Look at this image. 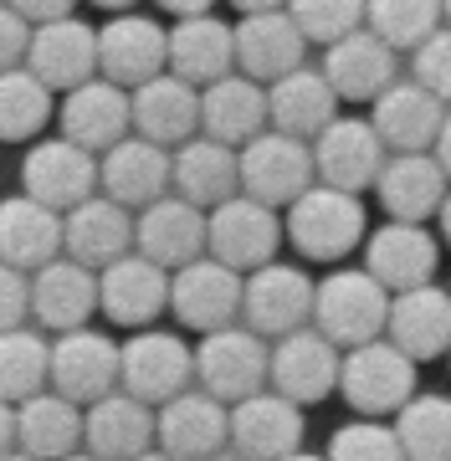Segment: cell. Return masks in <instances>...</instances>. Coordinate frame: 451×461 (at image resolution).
Returning a JSON list of instances; mask_svg holds the SVG:
<instances>
[{
    "label": "cell",
    "instance_id": "obj_30",
    "mask_svg": "<svg viewBox=\"0 0 451 461\" xmlns=\"http://www.w3.org/2000/svg\"><path fill=\"white\" fill-rule=\"evenodd\" d=\"M175 195L201 205V211H216V205L236 200L241 195V149L221 144L211 133L180 144L175 149Z\"/></svg>",
    "mask_w": 451,
    "mask_h": 461
},
{
    "label": "cell",
    "instance_id": "obj_57",
    "mask_svg": "<svg viewBox=\"0 0 451 461\" xmlns=\"http://www.w3.org/2000/svg\"><path fill=\"white\" fill-rule=\"evenodd\" d=\"M211 461H247L241 451H221V456H211Z\"/></svg>",
    "mask_w": 451,
    "mask_h": 461
},
{
    "label": "cell",
    "instance_id": "obj_15",
    "mask_svg": "<svg viewBox=\"0 0 451 461\" xmlns=\"http://www.w3.org/2000/svg\"><path fill=\"white\" fill-rule=\"evenodd\" d=\"M134 251H144L149 262H159L165 272L211 257V211L190 205L180 195L154 200L149 211H139V241Z\"/></svg>",
    "mask_w": 451,
    "mask_h": 461
},
{
    "label": "cell",
    "instance_id": "obj_38",
    "mask_svg": "<svg viewBox=\"0 0 451 461\" xmlns=\"http://www.w3.org/2000/svg\"><path fill=\"white\" fill-rule=\"evenodd\" d=\"M41 390H51V344L41 329L0 333V400L26 405Z\"/></svg>",
    "mask_w": 451,
    "mask_h": 461
},
{
    "label": "cell",
    "instance_id": "obj_21",
    "mask_svg": "<svg viewBox=\"0 0 451 461\" xmlns=\"http://www.w3.org/2000/svg\"><path fill=\"white\" fill-rule=\"evenodd\" d=\"M68 251V221L26 190L0 200V262L21 267V272H41Z\"/></svg>",
    "mask_w": 451,
    "mask_h": 461
},
{
    "label": "cell",
    "instance_id": "obj_40",
    "mask_svg": "<svg viewBox=\"0 0 451 461\" xmlns=\"http://www.w3.org/2000/svg\"><path fill=\"white\" fill-rule=\"evenodd\" d=\"M441 21H446L441 0H369L365 26L395 51H416L441 32Z\"/></svg>",
    "mask_w": 451,
    "mask_h": 461
},
{
    "label": "cell",
    "instance_id": "obj_42",
    "mask_svg": "<svg viewBox=\"0 0 451 461\" xmlns=\"http://www.w3.org/2000/svg\"><path fill=\"white\" fill-rule=\"evenodd\" d=\"M293 21L302 26L308 41H323L334 47L344 36L365 32V16H369V0H287Z\"/></svg>",
    "mask_w": 451,
    "mask_h": 461
},
{
    "label": "cell",
    "instance_id": "obj_51",
    "mask_svg": "<svg viewBox=\"0 0 451 461\" xmlns=\"http://www.w3.org/2000/svg\"><path fill=\"white\" fill-rule=\"evenodd\" d=\"M436 159H441V169L451 175V113H446V123H441V139H436V149H431Z\"/></svg>",
    "mask_w": 451,
    "mask_h": 461
},
{
    "label": "cell",
    "instance_id": "obj_48",
    "mask_svg": "<svg viewBox=\"0 0 451 461\" xmlns=\"http://www.w3.org/2000/svg\"><path fill=\"white\" fill-rule=\"evenodd\" d=\"M5 451H16V405L0 400V456Z\"/></svg>",
    "mask_w": 451,
    "mask_h": 461
},
{
    "label": "cell",
    "instance_id": "obj_1",
    "mask_svg": "<svg viewBox=\"0 0 451 461\" xmlns=\"http://www.w3.org/2000/svg\"><path fill=\"white\" fill-rule=\"evenodd\" d=\"M390 303H395V293L369 277L365 267H334L318 282L313 329L323 339H334L338 348L374 344V339L390 333Z\"/></svg>",
    "mask_w": 451,
    "mask_h": 461
},
{
    "label": "cell",
    "instance_id": "obj_59",
    "mask_svg": "<svg viewBox=\"0 0 451 461\" xmlns=\"http://www.w3.org/2000/svg\"><path fill=\"white\" fill-rule=\"evenodd\" d=\"M441 11H446V26H451V0H441Z\"/></svg>",
    "mask_w": 451,
    "mask_h": 461
},
{
    "label": "cell",
    "instance_id": "obj_22",
    "mask_svg": "<svg viewBox=\"0 0 451 461\" xmlns=\"http://www.w3.org/2000/svg\"><path fill=\"white\" fill-rule=\"evenodd\" d=\"M451 103H441L431 87H420L416 77L395 83L390 93L374 98V129H380L384 149L390 154H431L436 139H441V123H446Z\"/></svg>",
    "mask_w": 451,
    "mask_h": 461
},
{
    "label": "cell",
    "instance_id": "obj_20",
    "mask_svg": "<svg viewBox=\"0 0 451 461\" xmlns=\"http://www.w3.org/2000/svg\"><path fill=\"white\" fill-rule=\"evenodd\" d=\"M302 51H308V36L293 21V11H262L236 21V67L251 83H283L287 72L302 67Z\"/></svg>",
    "mask_w": 451,
    "mask_h": 461
},
{
    "label": "cell",
    "instance_id": "obj_26",
    "mask_svg": "<svg viewBox=\"0 0 451 461\" xmlns=\"http://www.w3.org/2000/svg\"><path fill=\"white\" fill-rule=\"evenodd\" d=\"M26 67H32L51 93H72V87L93 83V72H98V32L83 26V21H72V16L47 21L32 36Z\"/></svg>",
    "mask_w": 451,
    "mask_h": 461
},
{
    "label": "cell",
    "instance_id": "obj_45",
    "mask_svg": "<svg viewBox=\"0 0 451 461\" xmlns=\"http://www.w3.org/2000/svg\"><path fill=\"white\" fill-rule=\"evenodd\" d=\"M26 318H32V277L0 262V333L26 329Z\"/></svg>",
    "mask_w": 451,
    "mask_h": 461
},
{
    "label": "cell",
    "instance_id": "obj_33",
    "mask_svg": "<svg viewBox=\"0 0 451 461\" xmlns=\"http://www.w3.org/2000/svg\"><path fill=\"white\" fill-rule=\"evenodd\" d=\"M395 348H405L416 364L436 359V354H451V293L446 287H410V293H395L390 303V333H384Z\"/></svg>",
    "mask_w": 451,
    "mask_h": 461
},
{
    "label": "cell",
    "instance_id": "obj_14",
    "mask_svg": "<svg viewBox=\"0 0 451 461\" xmlns=\"http://www.w3.org/2000/svg\"><path fill=\"white\" fill-rule=\"evenodd\" d=\"M98 72L118 87H144L169 72V32L149 16L123 11L98 32Z\"/></svg>",
    "mask_w": 451,
    "mask_h": 461
},
{
    "label": "cell",
    "instance_id": "obj_50",
    "mask_svg": "<svg viewBox=\"0 0 451 461\" xmlns=\"http://www.w3.org/2000/svg\"><path fill=\"white\" fill-rule=\"evenodd\" d=\"M241 16H262V11H283L287 0H231Z\"/></svg>",
    "mask_w": 451,
    "mask_h": 461
},
{
    "label": "cell",
    "instance_id": "obj_39",
    "mask_svg": "<svg viewBox=\"0 0 451 461\" xmlns=\"http://www.w3.org/2000/svg\"><path fill=\"white\" fill-rule=\"evenodd\" d=\"M51 118V87L36 77L32 67H16V72H0V139L5 144H21V139H36Z\"/></svg>",
    "mask_w": 451,
    "mask_h": 461
},
{
    "label": "cell",
    "instance_id": "obj_28",
    "mask_svg": "<svg viewBox=\"0 0 451 461\" xmlns=\"http://www.w3.org/2000/svg\"><path fill=\"white\" fill-rule=\"evenodd\" d=\"M62 221H68V257L93 267V272L113 267L118 257H129L134 241H139V215H129V205H118V200H108V195L83 200V205L68 211Z\"/></svg>",
    "mask_w": 451,
    "mask_h": 461
},
{
    "label": "cell",
    "instance_id": "obj_37",
    "mask_svg": "<svg viewBox=\"0 0 451 461\" xmlns=\"http://www.w3.org/2000/svg\"><path fill=\"white\" fill-rule=\"evenodd\" d=\"M267 108H272V129L277 133H293V139H308L313 144L318 133L334 123V108H338V93L334 83L323 77V67H298L287 72L283 83L267 87Z\"/></svg>",
    "mask_w": 451,
    "mask_h": 461
},
{
    "label": "cell",
    "instance_id": "obj_47",
    "mask_svg": "<svg viewBox=\"0 0 451 461\" xmlns=\"http://www.w3.org/2000/svg\"><path fill=\"white\" fill-rule=\"evenodd\" d=\"M11 5H16L32 26H47V21H68L77 0H11Z\"/></svg>",
    "mask_w": 451,
    "mask_h": 461
},
{
    "label": "cell",
    "instance_id": "obj_2",
    "mask_svg": "<svg viewBox=\"0 0 451 461\" xmlns=\"http://www.w3.org/2000/svg\"><path fill=\"white\" fill-rule=\"evenodd\" d=\"M195 379L221 405H241V400L262 395L272 384V344L247 323L205 333L195 344Z\"/></svg>",
    "mask_w": 451,
    "mask_h": 461
},
{
    "label": "cell",
    "instance_id": "obj_3",
    "mask_svg": "<svg viewBox=\"0 0 451 461\" xmlns=\"http://www.w3.org/2000/svg\"><path fill=\"white\" fill-rule=\"evenodd\" d=\"M338 390L365 420H380V415H401L410 400H416V359L395 348L390 339H374V344L344 348V375H338Z\"/></svg>",
    "mask_w": 451,
    "mask_h": 461
},
{
    "label": "cell",
    "instance_id": "obj_46",
    "mask_svg": "<svg viewBox=\"0 0 451 461\" xmlns=\"http://www.w3.org/2000/svg\"><path fill=\"white\" fill-rule=\"evenodd\" d=\"M32 36H36L32 21L21 16L11 0H0V72H16V67H26Z\"/></svg>",
    "mask_w": 451,
    "mask_h": 461
},
{
    "label": "cell",
    "instance_id": "obj_56",
    "mask_svg": "<svg viewBox=\"0 0 451 461\" xmlns=\"http://www.w3.org/2000/svg\"><path fill=\"white\" fill-rule=\"evenodd\" d=\"M0 461H36V456H26V451H21V446H16V451H5V456H0Z\"/></svg>",
    "mask_w": 451,
    "mask_h": 461
},
{
    "label": "cell",
    "instance_id": "obj_5",
    "mask_svg": "<svg viewBox=\"0 0 451 461\" xmlns=\"http://www.w3.org/2000/svg\"><path fill=\"white\" fill-rule=\"evenodd\" d=\"M287 236L302 257L313 262H338L349 257L365 236V205L349 190H334V185H313L298 205H287Z\"/></svg>",
    "mask_w": 451,
    "mask_h": 461
},
{
    "label": "cell",
    "instance_id": "obj_17",
    "mask_svg": "<svg viewBox=\"0 0 451 461\" xmlns=\"http://www.w3.org/2000/svg\"><path fill=\"white\" fill-rule=\"evenodd\" d=\"M57 113H62V139L83 144L87 154H108L134 129V93L108 77H93V83L72 87Z\"/></svg>",
    "mask_w": 451,
    "mask_h": 461
},
{
    "label": "cell",
    "instance_id": "obj_41",
    "mask_svg": "<svg viewBox=\"0 0 451 461\" xmlns=\"http://www.w3.org/2000/svg\"><path fill=\"white\" fill-rule=\"evenodd\" d=\"M395 436L410 461H451V400L416 395L395 415Z\"/></svg>",
    "mask_w": 451,
    "mask_h": 461
},
{
    "label": "cell",
    "instance_id": "obj_54",
    "mask_svg": "<svg viewBox=\"0 0 451 461\" xmlns=\"http://www.w3.org/2000/svg\"><path fill=\"white\" fill-rule=\"evenodd\" d=\"M283 461H329V451L318 456V451H293V456H283Z\"/></svg>",
    "mask_w": 451,
    "mask_h": 461
},
{
    "label": "cell",
    "instance_id": "obj_23",
    "mask_svg": "<svg viewBox=\"0 0 451 461\" xmlns=\"http://www.w3.org/2000/svg\"><path fill=\"white\" fill-rule=\"evenodd\" d=\"M231 451L247 461H283L302 451V405L277 390L231 405Z\"/></svg>",
    "mask_w": 451,
    "mask_h": 461
},
{
    "label": "cell",
    "instance_id": "obj_52",
    "mask_svg": "<svg viewBox=\"0 0 451 461\" xmlns=\"http://www.w3.org/2000/svg\"><path fill=\"white\" fill-rule=\"evenodd\" d=\"M436 221H441V236L451 241V195H446V205H441V215H436Z\"/></svg>",
    "mask_w": 451,
    "mask_h": 461
},
{
    "label": "cell",
    "instance_id": "obj_32",
    "mask_svg": "<svg viewBox=\"0 0 451 461\" xmlns=\"http://www.w3.org/2000/svg\"><path fill=\"white\" fill-rule=\"evenodd\" d=\"M374 190H380V205L390 211V221L420 226L426 215H441L451 195V175L441 169L436 154H390Z\"/></svg>",
    "mask_w": 451,
    "mask_h": 461
},
{
    "label": "cell",
    "instance_id": "obj_34",
    "mask_svg": "<svg viewBox=\"0 0 451 461\" xmlns=\"http://www.w3.org/2000/svg\"><path fill=\"white\" fill-rule=\"evenodd\" d=\"M87 441V411L77 400L41 390L36 400L16 405V446L36 461H68Z\"/></svg>",
    "mask_w": 451,
    "mask_h": 461
},
{
    "label": "cell",
    "instance_id": "obj_24",
    "mask_svg": "<svg viewBox=\"0 0 451 461\" xmlns=\"http://www.w3.org/2000/svg\"><path fill=\"white\" fill-rule=\"evenodd\" d=\"M103 308V287L98 272L72 257H57L51 267L32 272V318L51 333H72L87 329V318Z\"/></svg>",
    "mask_w": 451,
    "mask_h": 461
},
{
    "label": "cell",
    "instance_id": "obj_9",
    "mask_svg": "<svg viewBox=\"0 0 451 461\" xmlns=\"http://www.w3.org/2000/svg\"><path fill=\"white\" fill-rule=\"evenodd\" d=\"M195 379V348L169 329H139L123 344V390L144 405H169Z\"/></svg>",
    "mask_w": 451,
    "mask_h": 461
},
{
    "label": "cell",
    "instance_id": "obj_12",
    "mask_svg": "<svg viewBox=\"0 0 451 461\" xmlns=\"http://www.w3.org/2000/svg\"><path fill=\"white\" fill-rule=\"evenodd\" d=\"M338 375H344V348L334 339L308 323L298 333H283L272 339V390L298 405H318L338 390Z\"/></svg>",
    "mask_w": 451,
    "mask_h": 461
},
{
    "label": "cell",
    "instance_id": "obj_55",
    "mask_svg": "<svg viewBox=\"0 0 451 461\" xmlns=\"http://www.w3.org/2000/svg\"><path fill=\"white\" fill-rule=\"evenodd\" d=\"M93 5H103V11H129L134 0H93Z\"/></svg>",
    "mask_w": 451,
    "mask_h": 461
},
{
    "label": "cell",
    "instance_id": "obj_6",
    "mask_svg": "<svg viewBox=\"0 0 451 461\" xmlns=\"http://www.w3.org/2000/svg\"><path fill=\"white\" fill-rule=\"evenodd\" d=\"M21 185H26L32 200H41V205L68 215L103 190V159H93L72 139H41L21 159Z\"/></svg>",
    "mask_w": 451,
    "mask_h": 461
},
{
    "label": "cell",
    "instance_id": "obj_36",
    "mask_svg": "<svg viewBox=\"0 0 451 461\" xmlns=\"http://www.w3.org/2000/svg\"><path fill=\"white\" fill-rule=\"evenodd\" d=\"M272 123V108H267V87L231 72V77H221L216 87H205L201 93V129L221 144H241L247 149L257 133H267Z\"/></svg>",
    "mask_w": 451,
    "mask_h": 461
},
{
    "label": "cell",
    "instance_id": "obj_19",
    "mask_svg": "<svg viewBox=\"0 0 451 461\" xmlns=\"http://www.w3.org/2000/svg\"><path fill=\"white\" fill-rule=\"evenodd\" d=\"M159 451L180 461H211L231 451V405H221L205 390H185L159 405Z\"/></svg>",
    "mask_w": 451,
    "mask_h": 461
},
{
    "label": "cell",
    "instance_id": "obj_43",
    "mask_svg": "<svg viewBox=\"0 0 451 461\" xmlns=\"http://www.w3.org/2000/svg\"><path fill=\"white\" fill-rule=\"evenodd\" d=\"M329 461H410V456H405L395 426H384V420H349V426L334 430Z\"/></svg>",
    "mask_w": 451,
    "mask_h": 461
},
{
    "label": "cell",
    "instance_id": "obj_58",
    "mask_svg": "<svg viewBox=\"0 0 451 461\" xmlns=\"http://www.w3.org/2000/svg\"><path fill=\"white\" fill-rule=\"evenodd\" d=\"M68 461H103V456H93V451H72Z\"/></svg>",
    "mask_w": 451,
    "mask_h": 461
},
{
    "label": "cell",
    "instance_id": "obj_13",
    "mask_svg": "<svg viewBox=\"0 0 451 461\" xmlns=\"http://www.w3.org/2000/svg\"><path fill=\"white\" fill-rule=\"evenodd\" d=\"M287 236V221H277L272 205L251 195H236L226 205L211 211V257L236 272H257V267H267L277 257Z\"/></svg>",
    "mask_w": 451,
    "mask_h": 461
},
{
    "label": "cell",
    "instance_id": "obj_4",
    "mask_svg": "<svg viewBox=\"0 0 451 461\" xmlns=\"http://www.w3.org/2000/svg\"><path fill=\"white\" fill-rule=\"evenodd\" d=\"M318 180L313 165V144L308 139H293V133H257L247 149H241V195L262 200V205H298Z\"/></svg>",
    "mask_w": 451,
    "mask_h": 461
},
{
    "label": "cell",
    "instance_id": "obj_49",
    "mask_svg": "<svg viewBox=\"0 0 451 461\" xmlns=\"http://www.w3.org/2000/svg\"><path fill=\"white\" fill-rule=\"evenodd\" d=\"M159 5H165L169 16H211V5H216V0H159Z\"/></svg>",
    "mask_w": 451,
    "mask_h": 461
},
{
    "label": "cell",
    "instance_id": "obj_44",
    "mask_svg": "<svg viewBox=\"0 0 451 461\" xmlns=\"http://www.w3.org/2000/svg\"><path fill=\"white\" fill-rule=\"evenodd\" d=\"M410 77L420 87H431L441 103H451V26H441L426 47L410 51Z\"/></svg>",
    "mask_w": 451,
    "mask_h": 461
},
{
    "label": "cell",
    "instance_id": "obj_27",
    "mask_svg": "<svg viewBox=\"0 0 451 461\" xmlns=\"http://www.w3.org/2000/svg\"><path fill=\"white\" fill-rule=\"evenodd\" d=\"M159 446V411L134 400L129 390L103 395L87 405V451L103 461H134Z\"/></svg>",
    "mask_w": 451,
    "mask_h": 461
},
{
    "label": "cell",
    "instance_id": "obj_8",
    "mask_svg": "<svg viewBox=\"0 0 451 461\" xmlns=\"http://www.w3.org/2000/svg\"><path fill=\"white\" fill-rule=\"evenodd\" d=\"M241 303H247V272L216 262V257H201L175 272V287H169V308L185 329L205 333L231 329L241 323Z\"/></svg>",
    "mask_w": 451,
    "mask_h": 461
},
{
    "label": "cell",
    "instance_id": "obj_11",
    "mask_svg": "<svg viewBox=\"0 0 451 461\" xmlns=\"http://www.w3.org/2000/svg\"><path fill=\"white\" fill-rule=\"evenodd\" d=\"M313 165H318V185L359 195L369 185H380L384 165H390V149H384L380 129L369 118H334L313 139Z\"/></svg>",
    "mask_w": 451,
    "mask_h": 461
},
{
    "label": "cell",
    "instance_id": "obj_31",
    "mask_svg": "<svg viewBox=\"0 0 451 461\" xmlns=\"http://www.w3.org/2000/svg\"><path fill=\"white\" fill-rule=\"evenodd\" d=\"M236 67V26L216 16H185L169 26V72L190 87H216Z\"/></svg>",
    "mask_w": 451,
    "mask_h": 461
},
{
    "label": "cell",
    "instance_id": "obj_16",
    "mask_svg": "<svg viewBox=\"0 0 451 461\" xmlns=\"http://www.w3.org/2000/svg\"><path fill=\"white\" fill-rule=\"evenodd\" d=\"M98 287H103V313L113 318L118 329L139 333V329H154V318L169 308L175 272L149 262L144 251H129V257H118L113 267H103Z\"/></svg>",
    "mask_w": 451,
    "mask_h": 461
},
{
    "label": "cell",
    "instance_id": "obj_53",
    "mask_svg": "<svg viewBox=\"0 0 451 461\" xmlns=\"http://www.w3.org/2000/svg\"><path fill=\"white\" fill-rule=\"evenodd\" d=\"M134 461H180V456H169V451H159V446H154V451H144V456H134Z\"/></svg>",
    "mask_w": 451,
    "mask_h": 461
},
{
    "label": "cell",
    "instance_id": "obj_7",
    "mask_svg": "<svg viewBox=\"0 0 451 461\" xmlns=\"http://www.w3.org/2000/svg\"><path fill=\"white\" fill-rule=\"evenodd\" d=\"M51 390L77 405H98L103 395L123 390V344H113L98 329L57 333L51 339Z\"/></svg>",
    "mask_w": 451,
    "mask_h": 461
},
{
    "label": "cell",
    "instance_id": "obj_25",
    "mask_svg": "<svg viewBox=\"0 0 451 461\" xmlns=\"http://www.w3.org/2000/svg\"><path fill=\"white\" fill-rule=\"evenodd\" d=\"M441 267V247L426 226H410V221H390L365 241V272L374 282H384L390 293H410V287H426Z\"/></svg>",
    "mask_w": 451,
    "mask_h": 461
},
{
    "label": "cell",
    "instance_id": "obj_29",
    "mask_svg": "<svg viewBox=\"0 0 451 461\" xmlns=\"http://www.w3.org/2000/svg\"><path fill=\"white\" fill-rule=\"evenodd\" d=\"M395 72H401V51L390 47V41H380L369 26L344 36V41H334L329 57H323V77L334 83L338 98H354V103L390 93V87L401 83Z\"/></svg>",
    "mask_w": 451,
    "mask_h": 461
},
{
    "label": "cell",
    "instance_id": "obj_18",
    "mask_svg": "<svg viewBox=\"0 0 451 461\" xmlns=\"http://www.w3.org/2000/svg\"><path fill=\"white\" fill-rule=\"evenodd\" d=\"M175 190V154L154 144L144 133H129L123 144L103 154V195L129 205V211H149L154 200Z\"/></svg>",
    "mask_w": 451,
    "mask_h": 461
},
{
    "label": "cell",
    "instance_id": "obj_35",
    "mask_svg": "<svg viewBox=\"0 0 451 461\" xmlns=\"http://www.w3.org/2000/svg\"><path fill=\"white\" fill-rule=\"evenodd\" d=\"M201 129V87H190L185 77L165 72L154 83L134 87V133L154 139V144H190Z\"/></svg>",
    "mask_w": 451,
    "mask_h": 461
},
{
    "label": "cell",
    "instance_id": "obj_10",
    "mask_svg": "<svg viewBox=\"0 0 451 461\" xmlns=\"http://www.w3.org/2000/svg\"><path fill=\"white\" fill-rule=\"evenodd\" d=\"M313 297L318 282L302 267L287 262H267L247 272V303H241V323L257 329L262 339H283L313 323Z\"/></svg>",
    "mask_w": 451,
    "mask_h": 461
}]
</instances>
